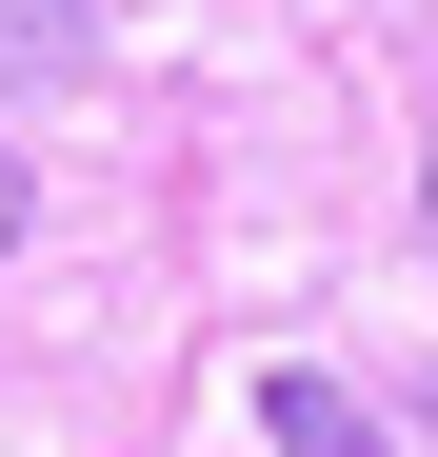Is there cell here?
I'll return each mask as SVG.
<instances>
[{
  "mask_svg": "<svg viewBox=\"0 0 438 457\" xmlns=\"http://www.w3.org/2000/svg\"><path fill=\"white\" fill-rule=\"evenodd\" d=\"M259 437H279V457H379V418H358L339 378H299V358L259 378Z\"/></svg>",
  "mask_w": 438,
  "mask_h": 457,
  "instance_id": "cell-1",
  "label": "cell"
},
{
  "mask_svg": "<svg viewBox=\"0 0 438 457\" xmlns=\"http://www.w3.org/2000/svg\"><path fill=\"white\" fill-rule=\"evenodd\" d=\"M80 21H100V0H0V100H40V80H80Z\"/></svg>",
  "mask_w": 438,
  "mask_h": 457,
  "instance_id": "cell-2",
  "label": "cell"
},
{
  "mask_svg": "<svg viewBox=\"0 0 438 457\" xmlns=\"http://www.w3.org/2000/svg\"><path fill=\"white\" fill-rule=\"evenodd\" d=\"M0 239H21V160H0Z\"/></svg>",
  "mask_w": 438,
  "mask_h": 457,
  "instance_id": "cell-3",
  "label": "cell"
},
{
  "mask_svg": "<svg viewBox=\"0 0 438 457\" xmlns=\"http://www.w3.org/2000/svg\"><path fill=\"white\" fill-rule=\"evenodd\" d=\"M418 219H438V179H418Z\"/></svg>",
  "mask_w": 438,
  "mask_h": 457,
  "instance_id": "cell-4",
  "label": "cell"
}]
</instances>
